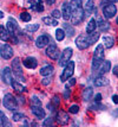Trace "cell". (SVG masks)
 <instances>
[{
    "mask_svg": "<svg viewBox=\"0 0 118 127\" xmlns=\"http://www.w3.org/2000/svg\"><path fill=\"white\" fill-rule=\"evenodd\" d=\"M110 69H111V62L103 61L101 66H99V72H101V75H104V74H106V72L110 71Z\"/></svg>",
    "mask_w": 118,
    "mask_h": 127,
    "instance_id": "18",
    "label": "cell"
},
{
    "mask_svg": "<svg viewBox=\"0 0 118 127\" xmlns=\"http://www.w3.org/2000/svg\"><path fill=\"white\" fill-rule=\"evenodd\" d=\"M103 44H104L105 48L111 49L113 46V44H115V40H113V38L110 37V36H104V37H103Z\"/></svg>",
    "mask_w": 118,
    "mask_h": 127,
    "instance_id": "26",
    "label": "cell"
},
{
    "mask_svg": "<svg viewBox=\"0 0 118 127\" xmlns=\"http://www.w3.org/2000/svg\"><path fill=\"white\" fill-rule=\"evenodd\" d=\"M82 6H83V1L82 0H71L70 1V7H71V10H77V8H82Z\"/></svg>",
    "mask_w": 118,
    "mask_h": 127,
    "instance_id": "32",
    "label": "cell"
},
{
    "mask_svg": "<svg viewBox=\"0 0 118 127\" xmlns=\"http://www.w3.org/2000/svg\"><path fill=\"white\" fill-rule=\"evenodd\" d=\"M93 96V89L91 87H87L83 90V101H90Z\"/></svg>",
    "mask_w": 118,
    "mask_h": 127,
    "instance_id": "20",
    "label": "cell"
},
{
    "mask_svg": "<svg viewBox=\"0 0 118 127\" xmlns=\"http://www.w3.org/2000/svg\"><path fill=\"white\" fill-rule=\"evenodd\" d=\"M99 38V32H92V33H89V36H87V42H89V44L92 45L95 44L96 42L98 40Z\"/></svg>",
    "mask_w": 118,
    "mask_h": 127,
    "instance_id": "30",
    "label": "cell"
},
{
    "mask_svg": "<svg viewBox=\"0 0 118 127\" xmlns=\"http://www.w3.org/2000/svg\"><path fill=\"white\" fill-rule=\"evenodd\" d=\"M25 30L28 31V32H31V33L35 32V31H38V30H39V24H28V25H26Z\"/></svg>",
    "mask_w": 118,
    "mask_h": 127,
    "instance_id": "34",
    "label": "cell"
},
{
    "mask_svg": "<svg viewBox=\"0 0 118 127\" xmlns=\"http://www.w3.org/2000/svg\"><path fill=\"white\" fill-rule=\"evenodd\" d=\"M13 121H16V122H18V121H21V120H24L25 119V115H24L23 113H19V112H16L14 114H13Z\"/></svg>",
    "mask_w": 118,
    "mask_h": 127,
    "instance_id": "36",
    "label": "cell"
},
{
    "mask_svg": "<svg viewBox=\"0 0 118 127\" xmlns=\"http://www.w3.org/2000/svg\"><path fill=\"white\" fill-rule=\"evenodd\" d=\"M43 125H44V126H52V125H53V119H52V118L45 119V120L43 121Z\"/></svg>",
    "mask_w": 118,
    "mask_h": 127,
    "instance_id": "44",
    "label": "cell"
},
{
    "mask_svg": "<svg viewBox=\"0 0 118 127\" xmlns=\"http://www.w3.org/2000/svg\"><path fill=\"white\" fill-rule=\"evenodd\" d=\"M0 39L2 42H7L10 39V33L2 25H0Z\"/></svg>",
    "mask_w": 118,
    "mask_h": 127,
    "instance_id": "29",
    "label": "cell"
},
{
    "mask_svg": "<svg viewBox=\"0 0 118 127\" xmlns=\"http://www.w3.org/2000/svg\"><path fill=\"white\" fill-rule=\"evenodd\" d=\"M41 2V0H30V6H33V5H37Z\"/></svg>",
    "mask_w": 118,
    "mask_h": 127,
    "instance_id": "48",
    "label": "cell"
},
{
    "mask_svg": "<svg viewBox=\"0 0 118 127\" xmlns=\"http://www.w3.org/2000/svg\"><path fill=\"white\" fill-rule=\"evenodd\" d=\"M31 105L32 106H40L41 105V101H40L37 96H33V97L31 99Z\"/></svg>",
    "mask_w": 118,
    "mask_h": 127,
    "instance_id": "41",
    "label": "cell"
},
{
    "mask_svg": "<svg viewBox=\"0 0 118 127\" xmlns=\"http://www.w3.org/2000/svg\"><path fill=\"white\" fill-rule=\"evenodd\" d=\"M116 23H117V24H118V17H117V19H116Z\"/></svg>",
    "mask_w": 118,
    "mask_h": 127,
    "instance_id": "57",
    "label": "cell"
},
{
    "mask_svg": "<svg viewBox=\"0 0 118 127\" xmlns=\"http://www.w3.org/2000/svg\"><path fill=\"white\" fill-rule=\"evenodd\" d=\"M93 57L99 58V60H104V46L101 44L97 45V48L95 50V54H93Z\"/></svg>",
    "mask_w": 118,
    "mask_h": 127,
    "instance_id": "22",
    "label": "cell"
},
{
    "mask_svg": "<svg viewBox=\"0 0 118 127\" xmlns=\"http://www.w3.org/2000/svg\"><path fill=\"white\" fill-rule=\"evenodd\" d=\"M24 66H26L27 69H35L38 65V61L34 57H26L23 61Z\"/></svg>",
    "mask_w": 118,
    "mask_h": 127,
    "instance_id": "15",
    "label": "cell"
},
{
    "mask_svg": "<svg viewBox=\"0 0 118 127\" xmlns=\"http://www.w3.org/2000/svg\"><path fill=\"white\" fill-rule=\"evenodd\" d=\"M106 1H109V2H112V4H115V2H118V0H106Z\"/></svg>",
    "mask_w": 118,
    "mask_h": 127,
    "instance_id": "55",
    "label": "cell"
},
{
    "mask_svg": "<svg viewBox=\"0 0 118 127\" xmlns=\"http://www.w3.org/2000/svg\"><path fill=\"white\" fill-rule=\"evenodd\" d=\"M112 115H113V118H118V108L112 113Z\"/></svg>",
    "mask_w": 118,
    "mask_h": 127,
    "instance_id": "53",
    "label": "cell"
},
{
    "mask_svg": "<svg viewBox=\"0 0 118 127\" xmlns=\"http://www.w3.org/2000/svg\"><path fill=\"white\" fill-rule=\"evenodd\" d=\"M76 45H77V48L80 50H85L87 49L90 44H89V42H87V36H85L84 33H82V34H79L78 37L76 38Z\"/></svg>",
    "mask_w": 118,
    "mask_h": 127,
    "instance_id": "8",
    "label": "cell"
},
{
    "mask_svg": "<svg viewBox=\"0 0 118 127\" xmlns=\"http://www.w3.org/2000/svg\"><path fill=\"white\" fill-rule=\"evenodd\" d=\"M74 66H76V64H74V62L73 61H68L67 62V64H66L65 68H64V71H63V74L60 75L62 82H66L70 77H72L73 72H74Z\"/></svg>",
    "mask_w": 118,
    "mask_h": 127,
    "instance_id": "2",
    "label": "cell"
},
{
    "mask_svg": "<svg viewBox=\"0 0 118 127\" xmlns=\"http://www.w3.org/2000/svg\"><path fill=\"white\" fill-rule=\"evenodd\" d=\"M85 18V12L82 8H77V10H73L71 13V20H72L73 25H79L80 23L84 20Z\"/></svg>",
    "mask_w": 118,
    "mask_h": 127,
    "instance_id": "5",
    "label": "cell"
},
{
    "mask_svg": "<svg viewBox=\"0 0 118 127\" xmlns=\"http://www.w3.org/2000/svg\"><path fill=\"white\" fill-rule=\"evenodd\" d=\"M73 55V51L71 48H65L64 51L62 52V56L59 58V65L60 66H65L67 64V62L71 60V57Z\"/></svg>",
    "mask_w": 118,
    "mask_h": 127,
    "instance_id": "7",
    "label": "cell"
},
{
    "mask_svg": "<svg viewBox=\"0 0 118 127\" xmlns=\"http://www.w3.org/2000/svg\"><path fill=\"white\" fill-rule=\"evenodd\" d=\"M97 26L99 28V31H101V32H106V31L110 30V24H109L106 20H103V19H98Z\"/></svg>",
    "mask_w": 118,
    "mask_h": 127,
    "instance_id": "19",
    "label": "cell"
},
{
    "mask_svg": "<svg viewBox=\"0 0 118 127\" xmlns=\"http://www.w3.org/2000/svg\"><path fill=\"white\" fill-rule=\"evenodd\" d=\"M52 82V80H51L50 76H46V78H44L43 81H41V83H43V86H49L50 83Z\"/></svg>",
    "mask_w": 118,
    "mask_h": 127,
    "instance_id": "46",
    "label": "cell"
},
{
    "mask_svg": "<svg viewBox=\"0 0 118 127\" xmlns=\"http://www.w3.org/2000/svg\"><path fill=\"white\" fill-rule=\"evenodd\" d=\"M93 84H95L96 87H104V86L109 84V80L106 77H104L103 75H101V76H97L93 80Z\"/></svg>",
    "mask_w": 118,
    "mask_h": 127,
    "instance_id": "17",
    "label": "cell"
},
{
    "mask_svg": "<svg viewBox=\"0 0 118 127\" xmlns=\"http://www.w3.org/2000/svg\"><path fill=\"white\" fill-rule=\"evenodd\" d=\"M31 18H32V17H31V14H30L28 12H23V13L20 14V19L25 23H28L31 20Z\"/></svg>",
    "mask_w": 118,
    "mask_h": 127,
    "instance_id": "37",
    "label": "cell"
},
{
    "mask_svg": "<svg viewBox=\"0 0 118 127\" xmlns=\"http://www.w3.org/2000/svg\"><path fill=\"white\" fill-rule=\"evenodd\" d=\"M49 43H50V36L49 34H41V36H39L38 38L35 39V46L38 49L45 48Z\"/></svg>",
    "mask_w": 118,
    "mask_h": 127,
    "instance_id": "11",
    "label": "cell"
},
{
    "mask_svg": "<svg viewBox=\"0 0 118 127\" xmlns=\"http://www.w3.org/2000/svg\"><path fill=\"white\" fill-rule=\"evenodd\" d=\"M96 29H97V22H96L95 18H92L90 19V22L87 23V26H86V32L87 33H92L96 31Z\"/></svg>",
    "mask_w": 118,
    "mask_h": 127,
    "instance_id": "24",
    "label": "cell"
},
{
    "mask_svg": "<svg viewBox=\"0 0 118 127\" xmlns=\"http://www.w3.org/2000/svg\"><path fill=\"white\" fill-rule=\"evenodd\" d=\"M31 8L35 12H43L44 11V5H43V2H39V4H37V5L31 6Z\"/></svg>",
    "mask_w": 118,
    "mask_h": 127,
    "instance_id": "38",
    "label": "cell"
},
{
    "mask_svg": "<svg viewBox=\"0 0 118 127\" xmlns=\"http://www.w3.org/2000/svg\"><path fill=\"white\" fill-rule=\"evenodd\" d=\"M101 62H103V60H99V58H96V57H93V60H92V70H93V71L99 69Z\"/></svg>",
    "mask_w": 118,
    "mask_h": 127,
    "instance_id": "35",
    "label": "cell"
},
{
    "mask_svg": "<svg viewBox=\"0 0 118 127\" xmlns=\"http://www.w3.org/2000/svg\"><path fill=\"white\" fill-rule=\"evenodd\" d=\"M52 17L56 18V19H58V18L62 17V12L59 11V10H53V11H52Z\"/></svg>",
    "mask_w": 118,
    "mask_h": 127,
    "instance_id": "45",
    "label": "cell"
},
{
    "mask_svg": "<svg viewBox=\"0 0 118 127\" xmlns=\"http://www.w3.org/2000/svg\"><path fill=\"white\" fill-rule=\"evenodd\" d=\"M68 112H70L71 114H77L79 112V106L78 105H72L70 108H68Z\"/></svg>",
    "mask_w": 118,
    "mask_h": 127,
    "instance_id": "40",
    "label": "cell"
},
{
    "mask_svg": "<svg viewBox=\"0 0 118 127\" xmlns=\"http://www.w3.org/2000/svg\"><path fill=\"white\" fill-rule=\"evenodd\" d=\"M116 13H117V7H116V5L112 4V2L103 6V14H104V17H105L106 19L113 18V17L116 16Z\"/></svg>",
    "mask_w": 118,
    "mask_h": 127,
    "instance_id": "6",
    "label": "cell"
},
{
    "mask_svg": "<svg viewBox=\"0 0 118 127\" xmlns=\"http://www.w3.org/2000/svg\"><path fill=\"white\" fill-rule=\"evenodd\" d=\"M117 76H118V74H117Z\"/></svg>",
    "mask_w": 118,
    "mask_h": 127,
    "instance_id": "58",
    "label": "cell"
},
{
    "mask_svg": "<svg viewBox=\"0 0 118 127\" xmlns=\"http://www.w3.org/2000/svg\"><path fill=\"white\" fill-rule=\"evenodd\" d=\"M46 55L50 57L51 60L56 61L59 58V50H58V46L56 44H50L46 49Z\"/></svg>",
    "mask_w": 118,
    "mask_h": 127,
    "instance_id": "9",
    "label": "cell"
},
{
    "mask_svg": "<svg viewBox=\"0 0 118 127\" xmlns=\"http://www.w3.org/2000/svg\"><path fill=\"white\" fill-rule=\"evenodd\" d=\"M65 32H64V30L63 29H57L56 30V39L58 42H62L63 39L65 38Z\"/></svg>",
    "mask_w": 118,
    "mask_h": 127,
    "instance_id": "33",
    "label": "cell"
},
{
    "mask_svg": "<svg viewBox=\"0 0 118 127\" xmlns=\"http://www.w3.org/2000/svg\"><path fill=\"white\" fill-rule=\"evenodd\" d=\"M112 102L113 103H116V105H118V95L117 94L112 95Z\"/></svg>",
    "mask_w": 118,
    "mask_h": 127,
    "instance_id": "50",
    "label": "cell"
},
{
    "mask_svg": "<svg viewBox=\"0 0 118 127\" xmlns=\"http://www.w3.org/2000/svg\"><path fill=\"white\" fill-rule=\"evenodd\" d=\"M113 74H115V75H117L118 74V65H116L115 68H113Z\"/></svg>",
    "mask_w": 118,
    "mask_h": 127,
    "instance_id": "54",
    "label": "cell"
},
{
    "mask_svg": "<svg viewBox=\"0 0 118 127\" xmlns=\"http://www.w3.org/2000/svg\"><path fill=\"white\" fill-rule=\"evenodd\" d=\"M31 111L33 113V115L37 118V119H44L45 118V111L40 107V106H31Z\"/></svg>",
    "mask_w": 118,
    "mask_h": 127,
    "instance_id": "16",
    "label": "cell"
},
{
    "mask_svg": "<svg viewBox=\"0 0 118 127\" xmlns=\"http://www.w3.org/2000/svg\"><path fill=\"white\" fill-rule=\"evenodd\" d=\"M63 30H64V32H65V34L67 36V37H72L73 34H74V29H73V26H71L68 23H64V25H63Z\"/></svg>",
    "mask_w": 118,
    "mask_h": 127,
    "instance_id": "23",
    "label": "cell"
},
{
    "mask_svg": "<svg viewBox=\"0 0 118 127\" xmlns=\"http://www.w3.org/2000/svg\"><path fill=\"white\" fill-rule=\"evenodd\" d=\"M51 102L57 107V106H59V103H60V97H59L58 95H54V96L52 97V101H51Z\"/></svg>",
    "mask_w": 118,
    "mask_h": 127,
    "instance_id": "42",
    "label": "cell"
},
{
    "mask_svg": "<svg viewBox=\"0 0 118 127\" xmlns=\"http://www.w3.org/2000/svg\"><path fill=\"white\" fill-rule=\"evenodd\" d=\"M90 109H105V107L103 105H101L99 102H96L95 101V103H92L90 106Z\"/></svg>",
    "mask_w": 118,
    "mask_h": 127,
    "instance_id": "39",
    "label": "cell"
},
{
    "mask_svg": "<svg viewBox=\"0 0 118 127\" xmlns=\"http://www.w3.org/2000/svg\"><path fill=\"white\" fill-rule=\"evenodd\" d=\"M43 22L45 23L46 25H49V26H57L58 25V19L53 18V17H44Z\"/></svg>",
    "mask_w": 118,
    "mask_h": 127,
    "instance_id": "28",
    "label": "cell"
},
{
    "mask_svg": "<svg viewBox=\"0 0 118 127\" xmlns=\"http://www.w3.org/2000/svg\"><path fill=\"white\" fill-rule=\"evenodd\" d=\"M68 80H70V82H68V84H70V86H74V84H76V78H68Z\"/></svg>",
    "mask_w": 118,
    "mask_h": 127,
    "instance_id": "51",
    "label": "cell"
},
{
    "mask_svg": "<svg viewBox=\"0 0 118 127\" xmlns=\"http://www.w3.org/2000/svg\"><path fill=\"white\" fill-rule=\"evenodd\" d=\"M2 103H4V106H5L8 111H16L18 108L17 99H16L12 94H6L5 96H4Z\"/></svg>",
    "mask_w": 118,
    "mask_h": 127,
    "instance_id": "3",
    "label": "cell"
},
{
    "mask_svg": "<svg viewBox=\"0 0 118 127\" xmlns=\"http://www.w3.org/2000/svg\"><path fill=\"white\" fill-rule=\"evenodd\" d=\"M12 74L18 78V81H24V75H23V70H21V63L19 58H14L12 61Z\"/></svg>",
    "mask_w": 118,
    "mask_h": 127,
    "instance_id": "1",
    "label": "cell"
},
{
    "mask_svg": "<svg viewBox=\"0 0 118 127\" xmlns=\"http://www.w3.org/2000/svg\"><path fill=\"white\" fill-rule=\"evenodd\" d=\"M53 65H51V64H47V65H44L41 69H40V75H43V76H50L51 74L53 72Z\"/></svg>",
    "mask_w": 118,
    "mask_h": 127,
    "instance_id": "21",
    "label": "cell"
},
{
    "mask_svg": "<svg viewBox=\"0 0 118 127\" xmlns=\"http://www.w3.org/2000/svg\"><path fill=\"white\" fill-rule=\"evenodd\" d=\"M56 119H57V122L60 124V125H66L68 122V120H70V118H68V115L66 114V112H64V111L58 112L56 115Z\"/></svg>",
    "mask_w": 118,
    "mask_h": 127,
    "instance_id": "13",
    "label": "cell"
},
{
    "mask_svg": "<svg viewBox=\"0 0 118 127\" xmlns=\"http://www.w3.org/2000/svg\"><path fill=\"white\" fill-rule=\"evenodd\" d=\"M93 8H95V0H87L86 4H85V11L84 12H86V13H85V17L90 16L91 11H92Z\"/></svg>",
    "mask_w": 118,
    "mask_h": 127,
    "instance_id": "25",
    "label": "cell"
},
{
    "mask_svg": "<svg viewBox=\"0 0 118 127\" xmlns=\"http://www.w3.org/2000/svg\"><path fill=\"white\" fill-rule=\"evenodd\" d=\"M46 2H47V5H53L56 2V0H46Z\"/></svg>",
    "mask_w": 118,
    "mask_h": 127,
    "instance_id": "52",
    "label": "cell"
},
{
    "mask_svg": "<svg viewBox=\"0 0 118 127\" xmlns=\"http://www.w3.org/2000/svg\"><path fill=\"white\" fill-rule=\"evenodd\" d=\"M17 102L18 103H20V105H24V103H25V97H24V96H18Z\"/></svg>",
    "mask_w": 118,
    "mask_h": 127,
    "instance_id": "47",
    "label": "cell"
},
{
    "mask_svg": "<svg viewBox=\"0 0 118 127\" xmlns=\"http://www.w3.org/2000/svg\"><path fill=\"white\" fill-rule=\"evenodd\" d=\"M0 126H11V122L8 121L7 116L1 111H0Z\"/></svg>",
    "mask_w": 118,
    "mask_h": 127,
    "instance_id": "31",
    "label": "cell"
},
{
    "mask_svg": "<svg viewBox=\"0 0 118 127\" xmlns=\"http://www.w3.org/2000/svg\"><path fill=\"white\" fill-rule=\"evenodd\" d=\"M1 77H2V81L6 83V84H11L12 83V69L10 66H6L5 69L1 72Z\"/></svg>",
    "mask_w": 118,
    "mask_h": 127,
    "instance_id": "12",
    "label": "cell"
},
{
    "mask_svg": "<svg viewBox=\"0 0 118 127\" xmlns=\"http://www.w3.org/2000/svg\"><path fill=\"white\" fill-rule=\"evenodd\" d=\"M0 55L5 60H10L13 57V49L10 44H4L0 48Z\"/></svg>",
    "mask_w": 118,
    "mask_h": 127,
    "instance_id": "10",
    "label": "cell"
},
{
    "mask_svg": "<svg viewBox=\"0 0 118 127\" xmlns=\"http://www.w3.org/2000/svg\"><path fill=\"white\" fill-rule=\"evenodd\" d=\"M70 95H71V90H70V88H68V87H65V90H64V94H63V96H64V99L68 100V99H70Z\"/></svg>",
    "mask_w": 118,
    "mask_h": 127,
    "instance_id": "43",
    "label": "cell"
},
{
    "mask_svg": "<svg viewBox=\"0 0 118 127\" xmlns=\"http://www.w3.org/2000/svg\"><path fill=\"white\" fill-rule=\"evenodd\" d=\"M71 13H72V10H71V7H70V4L64 2L62 6V17L64 18L65 22L71 18Z\"/></svg>",
    "mask_w": 118,
    "mask_h": 127,
    "instance_id": "14",
    "label": "cell"
},
{
    "mask_svg": "<svg viewBox=\"0 0 118 127\" xmlns=\"http://www.w3.org/2000/svg\"><path fill=\"white\" fill-rule=\"evenodd\" d=\"M2 17H4V12L0 11V18H2Z\"/></svg>",
    "mask_w": 118,
    "mask_h": 127,
    "instance_id": "56",
    "label": "cell"
},
{
    "mask_svg": "<svg viewBox=\"0 0 118 127\" xmlns=\"http://www.w3.org/2000/svg\"><path fill=\"white\" fill-rule=\"evenodd\" d=\"M11 86L13 87V89H14L17 93H19V94H21V93H24V92H26V88L24 87L23 84H20L19 82H17V81H12Z\"/></svg>",
    "mask_w": 118,
    "mask_h": 127,
    "instance_id": "27",
    "label": "cell"
},
{
    "mask_svg": "<svg viewBox=\"0 0 118 127\" xmlns=\"http://www.w3.org/2000/svg\"><path fill=\"white\" fill-rule=\"evenodd\" d=\"M95 101H96V102H101V94H96Z\"/></svg>",
    "mask_w": 118,
    "mask_h": 127,
    "instance_id": "49",
    "label": "cell"
},
{
    "mask_svg": "<svg viewBox=\"0 0 118 127\" xmlns=\"http://www.w3.org/2000/svg\"><path fill=\"white\" fill-rule=\"evenodd\" d=\"M6 30L10 33V37H11V36H17V34L20 33L19 25H18V23L16 22L14 18H8V22L6 24Z\"/></svg>",
    "mask_w": 118,
    "mask_h": 127,
    "instance_id": "4",
    "label": "cell"
}]
</instances>
